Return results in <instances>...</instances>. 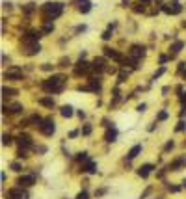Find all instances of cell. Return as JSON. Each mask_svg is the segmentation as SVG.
Instances as JSON below:
<instances>
[{
    "instance_id": "22",
    "label": "cell",
    "mask_w": 186,
    "mask_h": 199,
    "mask_svg": "<svg viewBox=\"0 0 186 199\" xmlns=\"http://www.w3.org/2000/svg\"><path fill=\"white\" fill-rule=\"evenodd\" d=\"M61 116L63 117H73V106H69V104H65V106H61Z\"/></svg>"
},
{
    "instance_id": "43",
    "label": "cell",
    "mask_w": 186,
    "mask_h": 199,
    "mask_svg": "<svg viewBox=\"0 0 186 199\" xmlns=\"http://www.w3.org/2000/svg\"><path fill=\"white\" fill-rule=\"evenodd\" d=\"M127 76H128V73H125V71H123V73H119V82H125V78H127Z\"/></svg>"
},
{
    "instance_id": "24",
    "label": "cell",
    "mask_w": 186,
    "mask_h": 199,
    "mask_svg": "<svg viewBox=\"0 0 186 199\" xmlns=\"http://www.w3.org/2000/svg\"><path fill=\"white\" fill-rule=\"evenodd\" d=\"M30 121H32V125H34V127H37L39 130H41V127H43V123H45V119H41L39 116H34Z\"/></svg>"
},
{
    "instance_id": "17",
    "label": "cell",
    "mask_w": 186,
    "mask_h": 199,
    "mask_svg": "<svg viewBox=\"0 0 186 199\" xmlns=\"http://www.w3.org/2000/svg\"><path fill=\"white\" fill-rule=\"evenodd\" d=\"M140 153H142V145L138 143V145H134V147H132V149H130V151L127 153V160H134V158L138 157Z\"/></svg>"
},
{
    "instance_id": "29",
    "label": "cell",
    "mask_w": 186,
    "mask_h": 199,
    "mask_svg": "<svg viewBox=\"0 0 186 199\" xmlns=\"http://www.w3.org/2000/svg\"><path fill=\"white\" fill-rule=\"evenodd\" d=\"M52 30H54V24H52V23H45V26H43L41 32H43V34H50Z\"/></svg>"
},
{
    "instance_id": "4",
    "label": "cell",
    "mask_w": 186,
    "mask_h": 199,
    "mask_svg": "<svg viewBox=\"0 0 186 199\" xmlns=\"http://www.w3.org/2000/svg\"><path fill=\"white\" fill-rule=\"evenodd\" d=\"M6 199H28V197H26L24 192H22L20 186H17V188H11V190L6 192Z\"/></svg>"
},
{
    "instance_id": "35",
    "label": "cell",
    "mask_w": 186,
    "mask_h": 199,
    "mask_svg": "<svg viewBox=\"0 0 186 199\" xmlns=\"http://www.w3.org/2000/svg\"><path fill=\"white\" fill-rule=\"evenodd\" d=\"M91 130H93V128H91V125H84L82 134H84V136H87V134H91Z\"/></svg>"
},
{
    "instance_id": "31",
    "label": "cell",
    "mask_w": 186,
    "mask_h": 199,
    "mask_svg": "<svg viewBox=\"0 0 186 199\" xmlns=\"http://www.w3.org/2000/svg\"><path fill=\"white\" fill-rule=\"evenodd\" d=\"M132 9H134V13H143L145 11V4H136Z\"/></svg>"
},
{
    "instance_id": "44",
    "label": "cell",
    "mask_w": 186,
    "mask_h": 199,
    "mask_svg": "<svg viewBox=\"0 0 186 199\" xmlns=\"http://www.w3.org/2000/svg\"><path fill=\"white\" fill-rule=\"evenodd\" d=\"M104 193H106V188H101V190H97V192H95V195H97V197H101V195H104Z\"/></svg>"
},
{
    "instance_id": "26",
    "label": "cell",
    "mask_w": 186,
    "mask_h": 199,
    "mask_svg": "<svg viewBox=\"0 0 186 199\" xmlns=\"http://www.w3.org/2000/svg\"><path fill=\"white\" fill-rule=\"evenodd\" d=\"M35 9H37V8H35V4H32V2H30V4H26L24 8H22V11H24L26 15H32V13H34Z\"/></svg>"
},
{
    "instance_id": "33",
    "label": "cell",
    "mask_w": 186,
    "mask_h": 199,
    "mask_svg": "<svg viewBox=\"0 0 186 199\" xmlns=\"http://www.w3.org/2000/svg\"><path fill=\"white\" fill-rule=\"evenodd\" d=\"M80 162H87V153L86 151H82V153H78V157H76Z\"/></svg>"
},
{
    "instance_id": "39",
    "label": "cell",
    "mask_w": 186,
    "mask_h": 199,
    "mask_svg": "<svg viewBox=\"0 0 186 199\" xmlns=\"http://www.w3.org/2000/svg\"><path fill=\"white\" fill-rule=\"evenodd\" d=\"M41 69H43V71H52V69H54V65H50V63H43V65H41Z\"/></svg>"
},
{
    "instance_id": "30",
    "label": "cell",
    "mask_w": 186,
    "mask_h": 199,
    "mask_svg": "<svg viewBox=\"0 0 186 199\" xmlns=\"http://www.w3.org/2000/svg\"><path fill=\"white\" fill-rule=\"evenodd\" d=\"M11 143H13V138H11L9 134H4V136H2V145L8 147V145H11Z\"/></svg>"
},
{
    "instance_id": "27",
    "label": "cell",
    "mask_w": 186,
    "mask_h": 199,
    "mask_svg": "<svg viewBox=\"0 0 186 199\" xmlns=\"http://www.w3.org/2000/svg\"><path fill=\"white\" fill-rule=\"evenodd\" d=\"M184 47V43L182 41H175L173 45H171V50H173V54H177V52H180V49Z\"/></svg>"
},
{
    "instance_id": "38",
    "label": "cell",
    "mask_w": 186,
    "mask_h": 199,
    "mask_svg": "<svg viewBox=\"0 0 186 199\" xmlns=\"http://www.w3.org/2000/svg\"><path fill=\"white\" fill-rule=\"evenodd\" d=\"M9 168H11V169H13V171H20V169H22V168H20V164H19V162H11V166H9Z\"/></svg>"
},
{
    "instance_id": "18",
    "label": "cell",
    "mask_w": 186,
    "mask_h": 199,
    "mask_svg": "<svg viewBox=\"0 0 186 199\" xmlns=\"http://www.w3.org/2000/svg\"><path fill=\"white\" fill-rule=\"evenodd\" d=\"M104 65H106V60L104 58H95V60H93V63H91V67L95 69V71H102Z\"/></svg>"
},
{
    "instance_id": "48",
    "label": "cell",
    "mask_w": 186,
    "mask_h": 199,
    "mask_svg": "<svg viewBox=\"0 0 186 199\" xmlns=\"http://www.w3.org/2000/svg\"><path fill=\"white\" fill-rule=\"evenodd\" d=\"M179 190H180V188H179V186H169V192H173V193H177V192H179Z\"/></svg>"
},
{
    "instance_id": "28",
    "label": "cell",
    "mask_w": 186,
    "mask_h": 199,
    "mask_svg": "<svg viewBox=\"0 0 186 199\" xmlns=\"http://www.w3.org/2000/svg\"><path fill=\"white\" fill-rule=\"evenodd\" d=\"M2 95L4 97H11V95H17V91L11 90V87H2Z\"/></svg>"
},
{
    "instance_id": "25",
    "label": "cell",
    "mask_w": 186,
    "mask_h": 199,
    "mask_svg": "<svg viewBox=\"0 0 186 199\" xmlns=\"http://www.w3.org/2000/svg\"><path fill=\"white\" fill-rule=\"evenodd\" d=\"M22 110V106L20 104H11L9 108H4V112H9V114H17V112H20Z\"/></svg>"
},
{
    "instance_id": "9",
    "label": "cell",
    "mask_w": 186,
    "mask_h": 199,
    "mask_svg": "<svg viewBox=\"0 0 186 199\" xmlns=\"http://www.w3.org/2000/svg\"><path fill=\"white\" fill-rule=\"evenodd\" d=\"M128 54H130V58H134V60H140V58H143V54H145V49H143L142 45H132V47H130V50H128Z\"/></svg>"
},
{
    "instance_id": "8",
    "label": "cell",
    "mask_w": 186,
    "mask_h": 199,
    "mask_svg": "<svg viewBox=\"0 0 186 199\" xmlns=\"http://www.w3.org/2000/svg\"><path fill=\"white\" fill-rule=\"evenodd\" d=\"M35 182V175L32 173V175H22V177H19L17 179V184L22 188V186H32Z\"/></svg>"
},
{
    "instance_id": "40",
    "label": "cell",
    "mask_w": 186,
    "mask_h": 199,
    "mask_svg": "<svg viewBox=\"0 0 186 199\" xmlns=\"http://www.w3.org/2000/svg\"><path fill=\"white\" fill-rule=\"evenodd\" d=\"M87 197H89V195H87V192H86V190H82V192L76 195V199H87Z\"/></svg>"
},
{
    "instance_id": "10",
    "label": "cell",
    "mask_w": 186,
    "mask_h": 199,
    "mask_svg": "<svg viewBox=\"0 0 186 199\" xmlns=\"http://www.w3.org/2000/svg\"><path fill=\"white\" fill-rule=\"evenodd\" d=\"M20 76H22V71L19 67H11L4 73V78H8V80H20Z\"/></svg>"
},
{
    "instance_id": "15",
    "label": "cell",
    "mask_w": 186,
    "mask_h": 199,
    "mask_svg": "<svg viewBox=\"0 0 186 199\" xmlns=\"http://www.w3.org/2000/svg\"><path fill=\"white\" fill-rule=\"evenodd\" d=\"M153 168H154L153 164H143L142 168H138V175L142 177V179H145V177H149V173L153 171Z\"/></svg>"
},
{
    "instance_id": "1",
    "label": "cell",
    "mask_w": 186,
    "mask_h": 199,
    "mask_svg": "<svg viewBox=\"0 0 186 199\" xmlns=\"http://www.w3.org/2000/svg\"><path fill=\"white\" fill-rule=\"evenodd\" d=\"M63 11V4L61 2H46L41 8V13L45 17V23H52L54 19H58Z\"/></svg>"
},
{
    "instance_id": "16",
    "label": "cell",
    "mask_w": 186,
    "mask_h": 199,
    "mask_svg": "<svg viewBox=\"0 0 186 199\" xmlns=\"http://www.w3.org/2000/svg\"><path fill=\"white\" fill-rule=\"evenodd\" d=\"M75 2H78V11L80 13H89V9H91L89 0H75Z\"/></svg>"
},
{
    "instance_id": "50",
    "label": "cell",
    "mask_w": 186,
    "mask_h": 199,
    "mask_svg": "<svg viewBox=\"0 0 186 199\" xmlns=\"http://www.w3.org/2000/svg\"><path fill=\"white\" fill-rule=\"evenodd\" d=\"M84 30H86V26H84V24H82V26H76V32H84Z\"/></svg>"
},
{
    "instance_id": "5",
    "label": "cell",
    "mask_w": 186,
    "mask_h": 199,
    "mask_svg": "<svg viewBox=\"0 0 186 199\" xmlns=\"http://www.w3.org/2000/svg\"><path fill=\"white\" fill-rule=\"evenodd\" d=\"M89 69H93V67H91V65H89V63H86L84 60H80V61H78V63L75 65V75H76V76H82V75H87V73H89Z\"/></svg>"
},
{
    "instance_id": "37",
    "label": "cell",
    "mask_w": 186,
    "mask_h": 199,
    "mask_svg": "<svg viewBox=\"0 0 186 199\" xmlns=\"http://www.w3.org/2000/svg\"><path fill=\"white\" fill-rule=\"evenodd\" d=\"M110 37H112V28H108V30H106V32L102 34V39H104V41H108Z\"/></svg>"
},
{
    "instance_id": "45",
    "label": "cell",
    "mask_w": 186,
    "mask_h": 199,
    "mask_svg": "<svg viewBox=\"0 0 186 199\" xmlns=\"http://www.w3.org/2000/svg\"><path fill=\"white\" fill-rule=\"evenodd\" d=\"M169 149H173V142H168V143H166V147H164V151H166V153H168Z\"/></svg>"
},
{
    "instance_id": "52",
    "label": "cell",
    "mask_w": 186,
    "mask_h": 199,
    "mask_svg": "<svg viewBox=\"0 0 186 199\" xmlns=\"http://www.w3.org/2000/svg\"><path fill=\"white\" fill-rule=\"evenodd\" d=\"M182 188H186V179H184V181H182Z\"/></svg>"
},
{
    "instance_id": "7",
    "label": "cell",
    "mask_w": 186,
    "mask_h": 199,
    "mask_svg": "<svg viewBox=\"0 0 186 199\" xmlns=\"http://www.w3.org/2000/svg\"><path fill=\"white\" fill-rule=\"evenodd\" d=\"M54 130H56L54 121H52V119H45V123H43V127H41V132H43V134H45V136H52Z\"/></svg>"
},
{
    "instance_id": "47",
    "label": "cell",
    "mask_w": 186,
    "mask_h": 199,
    "mask_svg": "<svg viewBox=\"0 0 186 199\" xmlns=\"http://www.w3.org/2000/svg\"><path fill=\"white\" fill-rule=\"evenodd\" d=\"M121 6H123V8H128V6H130V0H121Z\"/></svg>"
},
{
    "instance_id": "14",
    "label": "cell",
    "mask_w": 186,
    "mask_h": 199,
    "mask_svg": "<svg viewBox=\"0 0 186 199\" xmlns=\"http://www.w3.org/2000/svg\"><path fill=\"white\" fill-rule=\"evenodd\" d=\"M39 50H41V47H39V43H34V45H24V52L26 56H34V54H39Z\"/></svg>"
},
{
    "instance_id": "3",
    "label": "cell",
    "mask_w": 186,
    "mask_h": 199,
    "mask_svg": "<svg viewBox=\"0 0 186 199\" xmlns=\"http://www.w3.org/2000/svg\"><path fill=\"white\" fill-rule=\"evenodd\" d=\"M41 34H43V32H37V30L28 32L24 37H22V45H34V43H37L39 37H41Z\"/></svg>"
},
{
    "instance_id": "20",
    "label": "cell",
    "mask_w": 186,
    "mask_h": 199,
    "mask_svg": "<svg viewBox=\"0 0 186 199\" xmlns=\"http://www.w3.org/2000/svg\"><path fill=\"white\" fill-rule=\"evenodd\" d=\"M115 138H117V130H115V128H108L106 134H104V140L108 143H112V142H115Z\"/></svg>"
},
{
    "instance_id": "11",
    "label": "cell",
    "mask_w": 186,
    "mask_h": 199,
    "mask_svg": "<svg viewBox=\"0 0 186 199\" xmlns=\"http://www.w3.org/2000/svg\"><path fill=\"white\" fill-rule=\"evenodd\" d=\"M184 166H186V157H180V158L173 160V162L168 166V171H180Z\"/></svg>"
},
{
    "instance_id": "19",
    "label": "cell",
    "mask_w": 186,
    "mask_h": 199,
    "mask_svg": "<svg viewBox=\"0 0 186 199\" xmlns=\"http://www.w3.org/2000/svg\"><path fill=\"white\" fill-rule=\"evenodd\" d=\"M82 171H87V173H97V164L93 160H87L84 166H82Z\"/></svg>"
},
{
    "instance_id": "41",
    "label": "cell",
    "mask_w": 186,
    "mask_h": 199,
    "mask_svg": "<svg viewBox=\"0 0 186 199\" xmlns=\"http://www.w3.org/2000/svg\"><path fill=\"white\" fill-rule=\"evenodd\" d=\"M164 71H166V69H164V67H160V69H158V71H156V73H154V75H153V78H158V76H160V75H162V73H164Z\"/></svg>"
},
{
    "instance_id": "6",
    "label": "cell",
    "mask_w": 186,
    "mask_h": 199,
    "mask_svg": "<svg viewBox=\"0 0 186 199\" xmlns=\"http://www.w3.org/2000/svg\"><path fill=\"white\" fill-rule=\"evenodd\" d=\"M180 4L177 2V0H173V4H166V6H162V11L164 13H168V15H177V13H180Z\"/></svg>"
},
{
    "instance_id": "46",
    "label": "cell",
    "mask_w": 186,
    "mask_h": 199,
    "mask_svg": "<svg viewBox=\"0 0 186 199\" xmlns=\"http://www.w3.org/2000/svg\"><path fill=\"white\" fill-rule=\"evenodd\" d=\"M184 67H186V63H179V73L184 75Z\"/></svg>"
},
{
    "instance_id": "32",
    "label": "cell",
    "mask_w": 186,
    "mask_h": 199,
    "mask_svg": "<svg viewBox=\"0 0 186 199\" xmlns=\"http://www.w3.org/2000/svg\"><path fill=\"white\" fill-rule=\"evenodd\" d=\"M164 119H168V112H166V110H162V112L156 116V121H164Z\"/></svg>"
},
{
    "instance_id": "36",
    "label": "cell",
    "mask_w": 186,
    "mask_h": 199,
    "mask_svg": "<svg viewBox=\"0 0 186 199\" xmlns=\"http://www.w3.org/2000/svg\"><path fill=\"white\" fill-rule=\"evenodd\" d=\"M17 157H19V158H26V157H28V154H26V149H19V151H17Z\"/></svg>"
},
{
    "instance_id": "53",
    "label": "cell",
    "mask_w": 186,
    "mask_h": 199,
    "mask_svg": "<svg viewBox=\"0 0 186 199\" xmlns=\"http://www.w3.org/2000/svg\"><path fill=\"white\" fill-rule=\"evenodd\" d=\"M184 76H186V73H184Z\"/></svg>"
},
{
    "instance_id": "21",
    "label": "cell",
    "mask_w": 186,
    "mask_h": 199,
    "mask_svg": "<svg viewBox=\"0 0 186 199\" xmlns=\"http://www.w3.org/2000/svg\"><path fill=\"white\" fill-rule=\"evenodd\" d=\"M87 90H89V91H99V90H101V82H99V78H89Z\"/></svg>"
},
{
    "instance_id": "12",
    "label": "cell",
    "mask_w": 186,
    "mask_h": 199,
    "mask_svg": "<svg viewBox=\"0 0 186 199\" xmlns=\"http://www.w3.org/2000/svg\"><path fill=\"white\" fill-rule=\"evenodd\" d=\"M102 50H104V56H106V58H112V60H115V61H119V63L123 61V58H121V54H119L117 50H115V49H110V47H104Z\"/></svg>"
},
{
    "instance_id": "42",
    "label": "cell",
    "mask_w": 186,
    "mask_h": 199,
    "mask_svg": "<svg viewBox=\"0 0 186 199\" xmlns=\"http://www.w3.org/2000/svg\"><path fill=\"white\" fill-rule=\"evenodd\" d=\"M145 108H147V106H145V102H142V104H138V108H136V110H138V112H145Z\"/></svg>"
},
{
    "instance_id": "13",
    "label": "cell",
    "mask_w": 186,
    "mask_h": 199,
    "mask_svg": "<svg viewBox=\"0 0 186 199\" xmlns=\"http://www.w3.org/2000/svg\"><path fill=\"white\" fill-rule=\"evenodd\" d=\"M17 140H19V149H28L32 145V138L28 134H20Z\"/></svg>"
},
{
    "instance_id": "23",
    "label": "cell",
    "mask_w": 186,
    "mask_h": 199,
    "mask_svg": "<svg viewBox=\"0 0 186 199\" xmlns=\"http://www.w3.org/2000/svg\"><path fill=\"white\" fill-rule=\"evenodd\" d=\"M39 104H43V106H46V108H54V99H50V97H41V99H39Z\"/></svg>"
},
{
    "instance_id": "49",
    "label": "cell",
    "mask_w": 186,
    "mask_h": 199,
    "mask_svg": "<svg viewBox=\"0 0 186 199\" xmlns=\"http://www.w3.org/2000/svg\"><path fill=\"white\" fill-rule=\"evenodd\" d=\"M168 61V56H160V63H166Z\"/></svg>"
},
{
    "instance_id": "34",
    "label": "cell",
    "mask_w": 186,
    "mask_h": 199,
    "mask_svg": "<svg viewBox=\"0 0 186 199\" xmlns=\"http://www.w3.org/2000/svg\"><path fill=\"white\" fill-rule=\"evenodd\" d=\"M184 128H186V123H184V121H179V125L175 127V132H182Z\"/></svg>"
},
{
    "instance_id": "2",
    "label": "cell",
    "mask_w": 186,
    "mask_h": 199,
    "mask_svg": "<svg viewBox=\"0 0 186 199\" xmlns=\"http://www.w3.org/2000/svg\"><path fill=\"white\" fill-rule=\"evenodd\" d=\"M63 82H65V76L63 75H56V76L46 78L41 84V87L46 93H60V91H63Z\"/></svg>"
},
{
    "instance_id": "51",
    "label": "cell",
    "mask_w": 186,
    "mask_h": 199,
    "mask_svg": "<svg viewBox=\"0 0 186 199\" xmlns=\"http://www.w3.org/2000/svg\"><path fill=\"white\" fill-rule=\"evenodd\" d=\"M142 4H145V6H147V4H151V0H142Z\"/></svg>"
}]
</instances>
